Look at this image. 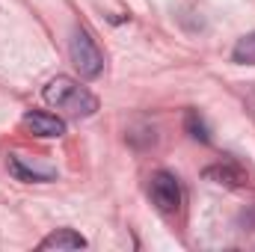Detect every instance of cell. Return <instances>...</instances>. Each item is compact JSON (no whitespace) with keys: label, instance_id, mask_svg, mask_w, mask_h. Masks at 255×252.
<instances>
[{"label":"cell","instance_id":"cell-1","mask_svg":"<svg viewBox=\"0 0 255 252\" xmlns=\"http://www.w3.org/2000/svg\"><path fill=\"white\" fill-rule=\"evenodd\" d=\"M42 98L51 107L68 113L71 119H89L98 110V98L86 86H80V80H74L68 74H57L54 80H48V86L42 89Z\"/></svg>","mask_w":255,"mask_h":252},{"label":"cell","instance_id":"cell-2","mask_svg":"<svg viewBox=\"0 0 255 252\" xmlns=\"http://www.w3.org/2000/svg\"><path fill=\"white\" fill-rule=\"evenodd\" d=\"M68 57H71V65L77 68V74L83 80L101 77V71H104V54H101V48H98V42L92 39L89 30H83V27H74L71 30Z\"/></svg>","mask_w":255,"mask_h":252},{"label":"cell","instance_id":"cell-3","mask_svg":"<svg viewBox=\"0 0 255 252\" xmlns=\"http://www.w3.org/2000/svg\"><path fill=\"white\" fill-rule=\"evenodd\" d=\"M148 196L160 214H175L181 208V184L172 172L160 169L148 178Z\"/></svg>","mask_w":255,"mask_h":252},{"label":"cell","instance_id":"cell-4","mask_svg":"<svg viewBox=\"0 0 255 252\" xmlns=\"http://www.w3.org/2000/svg\"><path fill=\"white\" fill-rule=\"evenodd\" d=\"M6 166H9V175L18 178V181H24V184H48V181L57 178V169H54V166L33 163V160H27L24 154H9Z\"/></svg>","mask_w":255,"mask_h":252},{"label":"cell","instance_id":"cell-5","mask_svg":"<svg viewBox=\"0 0 255 252\" xmlns=\"http://www.w3.org/2000/svg\"><path fill=\"white\" fill-rule=\"evenodd\" d=\"M202 178L205 181H214V184H223V187H244L250 181L247 169L235 160H223V163H211L202 169Z\"/></svg>","mask_w":255,"mask_h":252},{"label":"cell","instance_id":"cell-6","mask_svg":"<svg viewBox=\"0 0 255 252\" xmlns=\"http://www.w3.org/2000/svg\"><path fill=\"white\" fill-rule=\"evenodd\" d=\"M24 127L33 133V136H42V139H51V136H63L65 133V122L54 113H45V110H30L24 113Z\"/></svg>","mask_w":255,"mask_h":252},{"label":"cell","instance_id":"cell-7","mask_svg":"<svg viewBox=\"0 0 255 252\" xmlns=\"http://www.w3.org/2000/svg\"><path fill=\"white\" fill-rule=\"evenodd\" d=\"M86 247H89V241L83 235H77L74 229H57L39 244V250H86Z\"/></svg>","mask_w":255,"mask_h":252},{"label":"cell","instance_id":"cell-8","mask_svg":"<svg viewBox=\"0 0 255 252\" xmlns=\"http://www.w3.org/2000/svg\"><path fill=\"white\" fill-rule=\"evenodd\" d=\"M184 130H187V136L196 139V142H211V127L199 116V110H187L184 113Z\"/></svg>","mask_w":255,"mask_h":252},{"label":"cell","instance_id":"cell-9","mask_svg":"<svg viewBox=\"0 0 255 252\" xmlns=\"http://www.w3.org/2000/svg\"><path fill=\"white\" fill-rule=\"evenodd\" d=\"M232 63L238 65H255V33H247L235 42L232 48Z\"/></svg>","mask_w":255,"mask_h":252}]
</instances>
